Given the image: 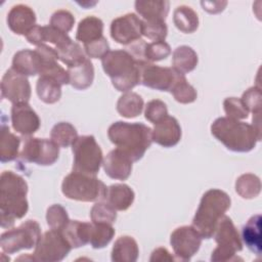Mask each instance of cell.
Masks as SVG:
<instances>
[{
	"label": "cell",
	"mask_w": 262,
	"mask_h": 262,
	"mask_svg": "<svg viewBox=\"0 0 262 262\" xmlns=\"http://www.w3.org/2000/svg\"><path fill=\"white\" fill-rule=\"evenodd\" d=\"M41 237V228L37 221L27 220L18 227L7 230L1 234L0 246L3 252L13 254L19 250L36 247Z\"/></svg>",
	"instance_id": "cell-8"
},
{
	"label": "cell",
	"mask_w": 262,
	"mask_h": 262,
	"mask_svg": "<svg viewBox=\"0 0 262 262\" xmlns=\"http://www.w3.org/2000/svg\"><path fill=\"white\" fill-rule=\"evenodd\" d=\"M181 139V127L178 121L167 115L155 124L152 129V141L163 147L175 146Z\"/></svg>",
	"instance_id": "cell-16"
},
{
	"label": "cell",
	"mask_w": 262,
	"mask_h": 262,
	"mask_svg": "<svg viewBox=\"0 0 262 262\" xmlns=\"http://www.w3.org/2000/svg\"><path fill=\"white\" fill-rule=\"evenodd\" d=\"M170 3L166 0H137L135 10L145 21H165Z\"/></svg>",
	"instance_id": "cell-20"
},
{
	"label": "cell",
	"mask_w": 262,
	"mask_h": 262,
	"mask_svg": "<svg viewBox=\"0 0 262 262\" xmlns=\"http://www.w3.org/2000/svg\"><path fill=\"white\" fill-rule=\"evenodd\" d=\"M75 24L74 15L64 9L55 11L50 17V26L62 33H69Z\"/></svg>",
	"instance_id": "cell-43"
},
{
	"label": "cell",
	"mask_w": 262,
	"mask_h": 262,
	"mask_svg": "<svg viewBox=\"0 0 262 262\" xmlns=\"http://www.w3.org/2000/svg\"><path fill=\"white\" fill-rule=\"evenodd\" d=\"M142 36V19L135 13H126L111 24V37L119 44L129 45Z\"/></svg>",
	"instance_id": "cell-13"
},
{
	"label": "cell",
	"mask_w": 262,
	"mask_h": 262,
	"mask_svg": "<svg viewBox=\"0 0 262 262\" xmlns=\"http://www.w3.org/2000/svg\"><path fill=\"white\" fill-rule=\"evenodd\" d=\"M261 215L252 216L242 228V238L247 248L256 255L261 254Z\"/></svg>",
	"instance_id": "cell-26"
},
{
	"label": "cell",
	"mask_w": 262,
	"mask_h": 262,
	"mask_svg": "<svg viewBox=\"0 0 262 262\" xmlns=\"http://www.w3.org/2000/svg\"><path fill=\"white\" fill-rule=\"evenodd\" d=\"M11 123L13 129L24 136H30L40 128L39 116L28 102L12 104Z\"/></svg>",
	"instance_id": "cell-15"
},
{
	"label": "cell",
	"mask_w": 262,
	"mask_h": 262,
	"mask_svg": "<svg viewBox=\"0 0 262 262\" xmlns=\"http://www.w3.org/2000/svg\"><path fill=\"white\" fill-rule=\"evenodd\" d=\"M59 157V146L52 140L28 136L25 138L19 159L25 163H35L40 166H50Z\"/></svg>",
	"instance_id": "cell-11"
},
{
	"label": "cell",
	"mask_w": 262,
	"mask_h": 262,
	"mask_svg": "<svg viewBox=\"0 0 262 262\" xmlns=\"http://www.w3.org/2000/svg\"><path fill=\"white\" fill-rule=\"evenodd\" d=\"M115 229L112 224L106 223H91L89 244L94 249H102L113 239Z\"/></svg>",
	"instance_id": "cell-35"
},
{
	"label": "cell",
	"mask_w": 262,
	"mask_h": 262,
	"mask_svg": "<svg viewBox=\"0 0 262 262\" xmlns=\"http://www.w3.org/2000/svg\"><path fill=\"white\" fill-rule=\"evenodd\" d=\"M107 187L96 176L72 171L63 178L62 193L71 200L80 202L104 201Z\"/></svg>",
	"instance_id": "cell-6"
},
{
	"label": "cell",
	"mask_w": 262,
	"mask_h": 262,
	"mask_svg": "<svg viewBox=\"0 0 262 262\" xmlns=\"http://www.w3.org/2000/svg\"><path fill=\"white\" fill-rule=\"evenodd\" d=\"M140 84L160 91H171L176 82L184 75L173 68H164L147 60H138Z\"/></svg>",
	"instance_id": "cell-10"
},
{
	"label": "cell",
	"mask_w": 262,
	"mask_h": 262,
	"mask_svg": "<svg viewBox=\"0 0 262 262\" xmlns=\"http://www.w3.org/2000/svg\"><path fill=\"white\" fill-rule=\"evenodd\" d=\"M168 115L167 105L164 101L160 99H152L148 101L145 105L144 111V117L147 121L150 123H158L163 118H165Z\"/></svg>",
	"instance_id": "cell-45"
},
{
	"label": "cell",
	"mask_w": 262,
	"mask_h": 262,
	"mask_svg": "<svg viewBox=\"0 0 262 262\" xmlns=\"http://www.w3.org/2000/svg\"><path fill=\"white\" fill-rule=\"evenodd\" d=\"M223 107L227 117L234 120L247 119L249 116V111L241 98L227 97L223 101Z\"/></svg>",
	"instance_id": "cell-42"
},
{
	"label": "cell",
	"mask_w": 262,
	"mask_h": 262,
	"mask_svg": "<svg viewBox=\"0 0 262 262\" xmlns=\"http://www.w3.org/2000/svg\"><path fill=\"white\" fill-rule=\"evenodd\" d=\"M47 224L51 229L61 230L70 221L67 210L59 204H54L47 209Z\"/></svg>",
	"instance_id": "cell-39"
},
{
	"label": "cell",
	"mask_w": 262,
	"mask_h": 262,
	"mask_svg": "<svg viewBox=\"0 0 262 262\" xmlns=\"http://www.w3.org/2000/svg\"><path fill=\"white\" fill-rule=\"evenodd\" d=\"M36 91L43 102L51 104L59 100L61 96V85L50 77L40 76L36 84Z\"/></svg>",
	"instance_id": "cell-32"
},
{
	"label": "cell",
	"mask_w": 262,
	"mask_h": 262,
	"mask_svg": "<svg viewBox=\"0 0 262 262\" xmlns=\"http://www.w3.org/2000/svg\"><path fill=\"white\" fill-rule=\"evenodd\" d=\"M102 20L96 16L89 15L80 20L77 28L76 39L83 44H87L102 37Z\"/></svg>",
	"instance_id": "cell-27"
},
{
	"label": "cell",
	"mask_w": 262,
	"mask_h": 262,
	"mask_svg": "<svg viewBox=\"0 0 262 262\" xmlns=\"http://www.w3.org/2000/svg\"><path fill=\"white\" fill-rule=\"evenodd\" d=\"M73 171L96 176L103 162V155L93 135L78 136L72 144Z\"/></svg>",
	"instance_id": "cell-7"
},
{
	"label": "cell",
	"mask_w": 262,
	"mask_h": 262,
	"mask_svg": "<svg viewBox=\"0 0 262 262\" xmlns=\"http://www.w3.org/2000/svg\"><path fill=\"white\" fill-rule=\"evenodd\" d=\"M50 137L58 146L68 147L74 143L78 134L76 128L71 123L59 122L52 127Z\"/></svg>",
	"instance_id": "cell-34"
},
{
	"label": "cell",
	"mask_w": 262,
	"mask_h": 262,
	"mask_svg": "<svg viewBox=\"0 0 262 262\" xmlns=\"http://www.w3.org/2000/svg\"><path fill=\"white\" fill-rule=\"evenodd\" d=\"M229 195L217 188L207 190L200 202L199 208L192 219V226L203 238H211L219 220L230 208Z\"/></svg>",
	"instance_id": "cell-5"
},
{
	"label": "cell",
	"mask_w": 262,
	"mask_h": 262,
	"mask_svg": "<svg viewBox=\"0 0 262 262\" xmlns=\"http://www.w3.org/2000/svg\"><path fill=\"white\" fill-rule=\"evenodd\" d=\"M11 69L26 77L36 76L41 71V59L35 50L23 49L13 55Z\"/></svg>",
	"instance_id": "cell-21"
},
{
	"label": "cell",
	"mask_w": 262,
	"mask_h": 262,
	"mask_svg": "<svg viewBox=\"0 0 262 262\" xmlns=\"http://www.w3.org/2000/svg\"><path fill=\"white\" fill-rule=\"evenodd\" d=\"M107 136L132 162L139 161L152 142V130L142 123L117 121L108 127Z\"/></svg>",
	"instance_id": "cell-2"
},
{
	"label": "cell",
	"mask_w": 262,
	"mask_h": 262,
	"mask_svg": "<svg viewBox=\"0 0 262 262\" xmlns=\"http://www.w3.org/2000/svg\"><path fill=\"white\" fill-rule=\"evenodd\" d=\"M213 235L218 246L222 248L232 250L235 253L243 250V243L241 241L239 233L232 220L226 215L219 220Z\"/></svg>",
	"instance_id": "cell-19"
},
{
	"label": "cell",
	"mask_w": 262,
	"mask_h": 262,
	"mask_svg": "<svg viewBox=\"0 0 262 262\" xmlns=\"http://www.w3.org/2000/svg\"><path fill=\"white\" fill-rule=\"evenodd\" d=\"M57 53L59 60L66 63L68 68L77 66L87 58L85 51L82 49V47L74 41L66 45L63 48L57 50Z\"/></svg>",
	"instance_id": "cell-36"
},
{
	"label": "cell",
	"mask_w": 262,
	"mask_h": 262,
	"mask_svg": "<svg viewBox=\"0 0 262 262\" xmlns=\"http://www.w3.org/2000/svg\"><path fill=\"white\" fill-rule=\"evenodd\" d=\"M168 28L165 21L142 20V35L152 41H165Z\"/></svg>",
	"instance_id": "cell-41"
},
{
	"label": "cell",
	"mask_w": 262,
	"mask_h": 262,
	"mask_svg": "<svg viewBox=\"0 0 262 262\" xmlns=\"http://www.w3.org/2000/svg\"><path fill=\"white\" fill-rule=\"evenodd\" d=\"M235 191L247 200L258 196L261 191L260 178L252 173L241 175L235 181Z\"/></svg>",
	"instance_id": "cell-33"
},
{
	"label": "cell",
	"mask_w": 262,
	"mask_h": 262,
	"mask_svg": "<svg viewBox=\"0 0 262 262\" xmlns=\"http://www.w3.org/2000/svg\"><path fill=\"white\" fill-rule=\"evenodd\" d=\"M90 229V222L70 220L60 231L72 248H80L89 243Z\"/></svg>",
	"instance_id": "cell-23"
},
{
	"label": "cell",
	"mask_w": 262,
	"mask_h": 262,
	"mask_svg": "<svg viewBox=\"0 0 262 262\" xmlns=\"http://www.w3.org/2000/svg\"><path fill=\"white\" fill-rule=\"evenodd\" d=\"M73 248L60 230L50 229L44 232L35 247V261L58 262L63 260Z\"/></svg>",
	"instance_id": "cell-9"
},
{
	"label": "cell",
	"mask_w": 262,
	"mask_h": 262,
	"mask_svg": "<svg viewBox=\"0 0 262 262\" xmlns=\"http://www.w3.org/2000/svg\"><path fill=\"white\" fill-rule=\"evenodd\" d=\"M242 101L244 102L247 110L253 113V115L261 114V105H262V93L259 87L254 86L249 88L244 92L242 96Z\"/></svg>",
	"instance_id": "cell-44"
},
{
	"label": "cell",
	"mask_w": 262,
	"mask_h": 262,
	"mask_svg": "<svg viewBox=\"0 0 262 262\" xmlns=\"http://www.w3.org/2000/svg\"><path fill=\"white\" fill-rule=\"evenodd\" d=\"M170 45L165 41H152L150 43H146L144 47V58L149 62L165 59L170 55Z\"/></svg>",
	"instance_id": "cell-40"
},
{
	"label": "cell",
	"mask_w": 262,
	"mask_h": 262,
	"mask_svg": "<svg viewBox=\"0 0 262 262\" xmlns=\"http://www.w3.org/2000/svg\"><path fill=\"white\" fill-rule=\"evenodd\" d=\"M132 161L118 148L111 150L103 159L105 174L117 180H126L132 171Z\"/></svg>",
	"instance_id": "cell-18"
},
{
	"label": "cell",
	"mask_w": 262,
	"mask_h": 262,
	"mask_svg": "<svg viewBox=\"0 0 262 262\" xmlns=\"http://www.w3.org/2000/svg\"><path fill=\"white\" fill-rule=\"evenodd\" d=\"M20 138L9 131V127L4 123L1 125L0 139V161L6 163L15 160L18 157V147Z\"/></svg>",
	"instance_id": "cell-29"
},
{
	"label": "cell",
	"mask_w": 262,
	"mask_h": 262,
	"mask_svg": "<svg viewBox=\"0 0 262 262\" xmlns=\"http://www.w3.org/2000/svg\"><path fill=\"white\" fill-rule=\"evenodd\" d=\"M198 54L189 46L182 45L177 47L172 56L173 69L181 74H187L193 71L198 64Z\"/></svg>",
	"instance_id": "cell-28"
},
{
	"label": "cell",
	"mask_w": 262,
	"mask_h": 262,
	"mask_svg": "<svg viewBox=\"0 0 262 262\" xmlns=\"http://www.w3.org/2000/svg\"><path fill=\"white\" fill-rule=\"evenodd\" d=\"M84 51L91 58H102L110 51V45L102 36L93 42L84 44Z\"/></svg>",
	"instance_id": "cell-46"
},
{
	"label": "cell",
	"mask_w": 262,
	"mask_h": 262,
	"mask_svg": "<svg viewBox=\"0 0 262 262\" xmlns=\"http://www.w3.org/2000/svg\"><path fill=\"white\" fill-rule=\"evenodd\" d=\"M90 218L94 223L113 224L117 219V212L107 202L98 201L91 208Z\"/></svg>",
	"instance_id": "cell-37"
},
{
	"label": "cell",
	"mask_w": 262,
	"mask_h": 262,
	"mask_svg": "<svg viewBox=\"0 0 262 262\" xmlns=\"http://www.w3.org/2000/svg\"><path fill=\"white\" fill-rule=\"evenodd\" d=\"M142 110L143 99L135 92H125L118 99L117 111L124 118H135L141 114Z\"/></svg>",
	"instance_id": "cell-31"
},
{
	"label": "cell",
	"mask_w": 262,
	"mask_h": 262,
	"mask_svg": "<svg viewBox=\"0 0 262 262\" xmlns=\"http://www.w3.org/2000/svg\"><path fill=\"white\" fill-rule=\"evenodd\" d=\"M170 93L174 96L175 100L180 103H191L196 99L198 93L195 89L187 82L185 76L181 77L171 89Z\"/></svg>",
	"instance_id": "cell-38"
},
{
	"label": "cell",
	"mask_w": 262,
	"mask_h": 262,
	"mask_svg": "<svg viewBox=\"0 0 262 262\" xmlns=\"http://www.w3.org/2000/svg\"><path fill=\"white\" fill-rule=\"evenodd\" d=\"M201 5L203 9L209 13H218L222 11L227 5L226 1H202Z\"/></svg>",
	"instance_id": "cell-48"
},
{
	"label": "cell",
	"mask_w": 262,
	"mask_h": 262,
	"mask_svg": "<svg viewBox=\"0 0 262 262\" xmlns=\"http://www.w3.org/2000/svg\"><path fill=\"white\" fill-rule=\"evenodd\" d=\"M28 183L18 174L4 171L0 176V221L2 228H9L15 219L23 218L29 209Z\"/></svg>",
	"instance_id": "cell-1"
},
{
	"label": "cell",
	"mask_w": 262,
	"mask_h": 262,
	"mask_svg": "<svg viewBox=\"0 0 262 262\" xmlns=\"http://www.w3.org/2000/svg\"><path fill=\"white\" fill-rule=\"evenodd\" d=\"M173 21L179 31L186 34L193 33L199 27V16L196 12L186 5L176 7L173 13Z\"/></svg>",
	"instance_id": "cell-30"
},
{
	"label": "cell",
	"mask_w": 262,
	"mask_h": 262,
	"mask_svg": "<svg viewBox=\"0 0 262 262\" xmlns=\"http://www.w3.org/2000/svg\"><path fill=\"white\" fill-rule=\"evenodd\" d=\"M139 255L136 241L129 235H122L115 242L112 250V261L135 262Z\"/></svg>",
	"instance_id": "cell-25"
},
{
	"label": "cell",
	"mask_w": 262,
	"mask_h": 262,
	"mask_svg": "<svg viewBox=\"0 0 262 262\" xmlns=\"http://www.w3.org/2000/svg\"><path fill=\"white\" fill-rule=\"evenodd\" d=\"M212 135L232 151H251L261 140V130L228 117H220L211 125Z\"/></svg>",
	"instance_id": "cell-3"
},
{
	"label": "cell",
	"mask_w": 262,
	"mask_h": 262,
	"mask_svg": "<svg viewBox=\"0 0 262 262\" xmlns=\"http://www.w3.org/2000/svg\"><path fill=\"white\" fill-rule=\"evenodd\" d=\"M104 73L120 92H128L140 84L138 60L127 50H110L102 58Z\"/></svg>",
	"instance_id": "cell-4"
},
{
	"label": "cell",
	"mask_w": 262,
	"mask_h": 262,
	"mask_svg": "<svg viewBox=\"0 0 262 262\" xmlns=\"http://www.w3.org/2000/svg\"><path fill=\"white\" fill-rule=\"evenodd\" d=\"M173 260H174V257L169 253V251L162 247L154 250L149 258L150 262H163V261H173Z\"/></svg>",
	"instance_id": "cell-47"
},
{
	"label": "cell",
	"mask_w": 262,
	"mask_h": 262,
	"mask_svg": "<svg viewBox=\"0 0 262 262\" xmlns=\"http://www.w3.org/2000/svg\"><path fill=\"white\" fill-rule=\"evenodd\" d=\"M7 25L13 33L26 36L36 26V14L28 5H14L7 14Z\"/></svg>",
	"instance_id": "cell-17"
},
{
	"label": "cell",
	"mask_w": 262,
	"mask_h": 262,
	"mask_svg": "<svg viewBox=\"0 0 262 262\" xmlns=\"http://www.w3.org/2000/svg\"><path fill=\"white\" fill-rule=\"evenodd\" d=\"M69 84L75 89L84 90L91 86L94 79V68L90 59L86 58L83 62L68 68Z\"/></svg>",
	"instance_id": "cell-24"
},
{
	"label": "cell",
	"mask_w": 262,
	"mask_h": 262,
	"mask_svg": "<svg viewBox=\"0 0 262 262\" xmlns=\"http://www.w3.org/2000/svg\"><path fill=\"white\" fill-rule=\"evenodd\" d=\"M202 236L193 226H180L170 236V244L178 260L188 261L199 251Z\"/></svg>",
	"instance_id": "cell-12"
},
{
	"label": "cell",
	"mask_w": 262,
	"mask_h": 262,
	"mask_svg": "<svg viewBox=\"0 0 262 262\" xmlns=\"http://www.w3.org/2000/svg\"><path fill=\"white\" fill-rule=\"evenodd\" d=\"M134 198V191L130 186L124 183H116L107 187L104 201L115 210L126 211L133 204Z\"/></svg>",
	"instance_id": "cell-22"
},
{
	"label": "cell",
	"mask_w": 262,
	"mask_h": 262,
	"mask_svg": "<svg viewBox=\"0 0 262 262\" xmlns=\"http://www.w3.org/2000/svg\"><path fill=\"white\" fill-rule=\"evenodd\" d=\"M1 97L13 103L28 102L31 97V85L28 78L13 69L6 71L1 81Z\"/></svg>",
	"instance_id": "cell-14"
}]
</instances>
